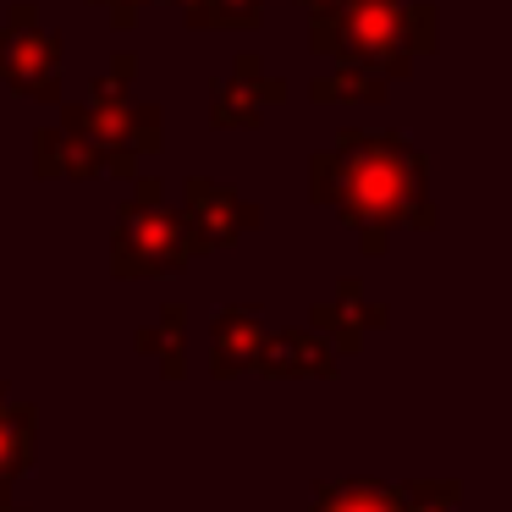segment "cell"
Wrapping results in <instances>:
<instances>
[{
	"mask_svg": "<svg viewBox=\"0 0 512 512\" xmlns=\"http://www.w3.org/2000/svg\"><path fill=\"white\" fill-rule=\"evenodd\" d=\"M314 512H402V496L386 479H325L314 485Z\"/></svg>",
	"mask_w": 512,
	"mask_h": 512,
	"instance_id": "5bb4252c",
	"label": "cell"
},
{
	"mask_svg": "<svg viewBox=\"0 0 512 512\" xmlns=\"http://www.w3.org/2000/svg\"><path fill=\"white\" fill-rule=\"evenodd\" d=\"M34 171L45 182H61V177L94 182V177H105V155L94 144H83V138L61 133V127H45V133L34 138Z\"/></svg>",
	"mask_w": 512,
	"mask_h": 512,
	"instance_id": "8fae6325",
	"label": "cell"
},
{
	"mask_svg": "<svg viewBox=\"0 0 512 512\" xmlns=\"http://www.w3.org/2000/svg\"><path fill=\"white\" fill-rule=\"evenodd\" d=\"M402 512H463V485L457 479H413L397 485Z\"/></svg>",
	"mask_w": 512,
	"mask_h": 512,
	"instance_id": "2e32d148",
	"label": "cell"
},
{
	"mask_svg": "<svg viewBox=\"0 0 512 512\" xmlns=\"http://www.w3.org/2000/svg\"><path fill=\"white\" fill-rule=\"evenodd\" d=\"M0 83L17 100L56 105L61 100V39L39 28V6L17 0L6 28H0Z\"/></svg>",
	"mask_w": 512,
	"mask_h": 512,
	"instance_id": "5b68a950",
	"label": "cell"
},
{
	"mask_svg": "<svg viewBox=\"0 0 512 512\" xmlns=\"http://www.w3.org/2000/svg\"><path fill=\"white\" fill-rule=\"evenodd\" d=\"M281 100H287V89H281L276 78H265V61H259L254 50H243V56L232 61V78H221L210 89V127H221V133L259 127V116Z\"/></svg>",
	"mask_w": 512,
	"mask_h": 512,
	"instance_id": "52a82bcc",
	"label": "cell"
},
{
	"mask_svg": "<svg viewBox=\"0 0 512 512\" xmlns=\"http://www.w3.org/2000/svg\"><path fill=\"white\" fill-rule=\"evenodd\" d=\"M254 375H265V380H331L336 358H331V347H325L320 336L281 331V336H265V342H259Z\"/></svg>",
	"mask_w": 512,
	"mask_h": 512,
	"instance_id": "30bf717a",
	"label": "cell"
},
{
	"mask_svg": "<svg viewBox=\"0 0 512 512\" xmlns=\"http://www.w3.org/2000/svg\"><path fill=\"white\" fill-rule=\"evenodd\" d=\"M34 441H39V413L6 402L0 408V507H6V490L23 468H34Z\"/></svg>",
	"mask_w": 512,
	"mask_h": 512,
	"instance_id": "7c38bea8",
	"label": "cell"
},
{
	"mask_svg": "<svg viewBox=\"0 0 512 512\" xmlns=\"http://www.w3.org/2000/svg\"><path fill=\"white\" fill-rule=\"evenodd\" d=\"M386 89L391 83L364 72V67H336V72L309 83V100L314 105H375V100H386Z\"/></svg>",
	"mask_w": 512,
	"mask_h": 512,
	"instance_id": "9a60e30c",
	"label": "cell"
},
{
	"mask_svg": "<svg viewBox=\"0 0 512 512\" xmlns=\"http://www.w3.org/2000/svg\"><path fill=\"white\" fill-rule=\"evenodd\" d=\"M259 342H265V325H259L254 303H226L210 320V375L215 380H237L254 369Z\"/></svg>",
	"mask_w": 512,
	"mask_h": 512,
	"instance_id": "ba28073f",
	"label": "cell"
},
{
	"mask_svg": "<svg viewBox=\"0 0 512 512\" xmlns=\"http://www.w3.org/2000/svg\"><path fill=\"white\" fill-rule=\"evenodd\" d=\"M89 6H105V12H111V23L127 34V28H138V17H144L155 0H89Z\"/></svg>",
	"mask_w": 512,
	"mask_h": 512,
	"instance_id": "e0dca14e",
	"label": "cell"
},
{
	"mask_svg": "<svg viewBox=\"0 0 512 512\" xmlns=\"http://www.w3.org/2000/svg\"><path fill=\"white\" fill-rule=\"evenodd\" d=\"M309 50L336 67H364L375 78H408L413 61L435 50L430 0H331L309 12Z\"/></svg>",
	"mask_w": 512,
	"mask_h": 512,
	"instance_id": "7a4b0ae2",
	"label": "cell"
},
{
	"mask_svg": "<svg viewBox=\"0 0 512 512\" xmlns=\"http://www.w3.org/2000/svg\"><path fill=\"white\" fill-rule=\"evenodd\" d=\"M133 347L144 358H160V369H166L171 380H182L188 375V303H166L160 325H144V331L133 336Z\"/></svg>",
	"mask_w": 512,
	"mask_h": 512,
	"instance_id": "4fadbf2b",
	"label": "cell"
},
{
	"mask_svg": "<svg viewBox=\"0 0 512 512\" xmlns=\"http://www.w3.org/2000/svg\"><path fill=\"white\" fill-rule=\"evenodd\" d=\"M61 133L100 149L105 177H138V160L166 149V116H160V105L133 100H78L61 111Z\"/></svg>",
	"mask_w": 512,
	"mask_h": 512,
	"instance_id": "277c9868",
	"label": "cell"
},
{
	"mask_svg": "<svg viewBox=\"0 0 512 512\" xmlns=\"http://www.w3.org/2000/svg\"><path fill=\"white\" fill-rule=\"evenodd\" d=\"M298 6H309V12H320V6H331V0H298Z\"/></svg>",
	"mask_w": 512,
	"mask_h": 512,
	"instance_id": "ac0fdd59",
	"label": "cell"
},
{
	"mask_svg": "<svg viewBox=\"0 0 512 512\" xmlns=\"http://www.w3.org/2000/svg\"><path fill=\"white\" fill-rule=\"evenodd\" d=\"M199 243H193L188 221L166 210V188L155 177H133V199L122 204L111 232V276L116 281H149V276H177L193 265Z\"/></svg>",
	"mask_w": 512,
	"mask_h": 512,
	"instance_id": "3957f363",
	"label": "cell"
},
{
	"mask_svg": "<svg viewBox=\"0 0 512 512\" xmlns=\"http://www.w3.org/2000/svg\"><path fill=\"white\" fill-rule=\"evenodd\" d=\"M309 199L336 210L364 232V254L386 248L391 226H435L430 204V155L402 133H364L347 127L331 149L309 160Z\"/></svg>",
	"mask_w": 512,
	"mask_h": 512,
	"instance_id": "6da1fadb",
	"label": "cell"
},
{
	"mask_svg": "<svg viewBox=\"0 0 512 512\" xmlns=\"http://www.w3.org/2000/svg\"><path fill=\"white\" fill-rule=\"evenodd\" d=\"M309 320H314V331H320V336H331V342H336V353H358V347H364V336L386 325V303H369L358 281H342V287H336V298L314 303Z\"/></svg>",
	"mask_w": 512,
	"mask_h": 512,
	"instance_id": "9c48e42d",
	"label": "cell"
},
{
	"mask_svg": "<svg viewBox=\"0 0 512 512\" xmlns=\"http://www.w3.org/2000/svg\"><path fill=\"white\" fill-rule=\"evenodd\" d=\"M0 408H6V380H0Z\"/></svg>",
	"mask_w": 512,
	"mask_h": 512,
	"instance_id": "d6986e66",
	"label": "cell"
},
{
	"mask_svg": "<svg viewBox=\"0 0 512 512\" xmlns=\"http://www.w3.org/2000/svg\"><path fill=\"white\" fill-rule=\"evenodd\" d=\"M177 215L188 221L199 254L243 243V237L254 232L259 221H265V215H259V204H248L237 188L210 182V177H188V182H182V210H177Z\"/></svg>",
	"mask_w": 512,
	"mask_h": 512,
	"instance_id": "8992f818",
	"label": "cell"
},
{
	"mask_svg": "<svg viewBox=\"0 0 512 512\" xmlns=\"http://www.w3.org/2000/svg\"><path fill=\"white\" fill-rule=\"evenodd\" d=\"M0 512H12V507H0Z\"/></svg>",
	"mask_w": 512,
	"mask_h": 512,
	"instance_id": "ffe728a7",
	"label": "cell"
}]
</instances>
